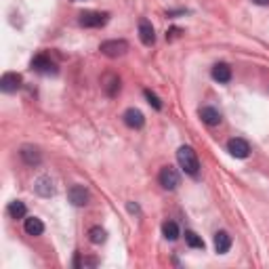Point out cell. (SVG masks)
<instances>
[{"label": "cell", "instance_id": "obj_25", "mask_svg": "<svg viewBox=\"0 0 269 269\" xmlns=\"http://www.w3.org/2000/svg\"><path fill=\"white\" fill-rule=\"evenodd\" d=\"M129 210H131V212H139V208H137V204H129Z\"/></svg>", "mask_w": 269, "mask_h": 269}, {"label": "cell", "instance_id": "obj_19", "mask_svg": "<svg viewBox=\"0 0 269 269\" xmlns=\"http://www.w3.org/2000/svg\"><path fill=\"white\" fill-rule=\"evenodd\" d=\"M6 210H9V215L13 219H23V217H26V204H23L21 200H13Z\"/></svg>", "mask_w": 269, "mask_h": 269}, {"label": "cell", "instance_id": "obj_3", "mask_svg": "<svg viewBox=\"0 0 269 269\" xmlns=\"http://www.w3.org/2000/svg\"><path fill=\"white\" fill-rule=\"evenodd\" d=\"M227 152L232 154L234 158H240V160H244V158H248L250 154V145L246 139H240V137H234L227 141Z\"/></svg>", "mask_w": 269, "mask_h": 269}, {"label": "cell", "instance_id": "obj_24", "mask_svg": "<svg viewBox=\"0 0 269 269\" xmlns=\"http://www.w3.org/2000/svg\"><path fill=\"white\" fill-rule=\"evenodd\" d=\"M255 4H259V6H267L269 4V0H252Z\"/></svg>", "mask_w": 269, "mask_h": 269}, {"label": "cell", "instance_id": "obj_4", "mask_svg": "<svg viewBox=\"0 0 269 269\" xmlns=\"http://www.w3.org/2000/svg\"><path fill=\"white\" fill-rule=\"evenodd\" d=\"M158 181H160V185L164 189L172 192V189H177V185H179V172L172 168V166H164L160 170V175H158Z\"/></svg>", "mask_w": 269, "mask_h": 269}, {"label": "cell", "instance_id": "obj_11", "mask_svg": "<svg viewBox=\"0 0 269 269\" xmlns=\"http://www.w3.org/2000/svg\"><path fill=\"white\" fill-rule=\"evenodd\" d=\"M19 156H21V160L26 162L28 166H38V164H40V160H42L40 152H38L36 147H32V145H23Z\"/></svg>", "mask_w": 269, "mask_h": 269}, {"label": "cell", "instance_id": "obj_16", "mask_svg": "<svg viewBox=\"0 0 269 269\" xmlns=\"http://www.w3.org/2000/svg\"><path fill=\"white\" fill-rule=\"evenodd\" d=\"M23 229H26L28 235H40L44 232V223L38 217H28L26 223H23Z\"/></svg>", "mask_w": 269, "mask_h": 269}, {"label": "cell", "instance_id": "obj_7", "mask_svg": "<svg viewBox=\"0 0 269 269\" xmlns=\"http://www.w3.org/2000/svg\"><path fill=\"white\" fill-rule=\"evenodd\" d=\"M122 118H124V124L129 126V129H143V124H145V116L141 114L137 107H129Z\"/></svg>", "mask_w": 269, "mask_h": 269}, {"label": "cell", "instance_id": "obj_23", "mask_svg": "<svg viewBox=\"0 0 269 269\" xmlns=\"http://www.w3.org/2000/svg\"><path fill=\"white\" fill-rule=\"evenodd\" d=\"M181 34V30L179 28H172L170 32H166V40H172V38H177Z\"/></svg>", "mask_w": 269, "mask_h": 269}, {"label": "cell", "instance_id": "obj_5", "mask_svg": "<svg viewBox=\"0 0 269 269\" xmlns=\"http://www.w3.org/2000/svg\"><path fill=\"white\" fill-rule=\"evenodd\" d=\"M107 13H95V11H89V13H82L80 15V26L82 28H101L107 23Z\"/></svg>", "mask_w": 269, "mask_h": 269}, {"label": "cell", "instance_id": "obj_1", "mask_svg": "<svg viewBox=\"0 0 269 269\" xmlns=\"http://www.w3.org/2000/svg\"><path fill=\"white\" fill-rule=\"evenodd\" d=\"M177 162H179L181 168H183L185 175L198 177V172H200V162H198V156H196V152H194V147H189V145L179 147Z\"/></svg>", "mask_w": 269, "mask_h": 269}, {"label": "cell", "instance_id": "obj_17", "mask_svg": "<svg viewBox=\"0 0 269 269\" xmlns=\"http://www.w3.org/2000/svg\"><path fill=\"white\" fill-rule=\"evenodd\" d=\"M162 234H164L166 240L175 242L179 238V225L175 223V221H164V223H162Z\"/></svg>", "mask_w": 269, "mask_h": 269}, {"label": "cell", "instance_id": "obj_22", "mask_svg": "<svg viewBox=\"0 0 269 269\" xmlns=\"http://www.w3.org/2000/svg\"><path fill=\"white\" fill-rule=\"evenodd\" d=\"M143 95H145L147 103H149V105H152L154 109H162V101H160V99H158V95H156V93H152V91H149V89H145V91H143Z\"/></svg>", "mask_w": 269, "mask_h": 269}, {"label": "cell", "instance_id": "obj_18", "mask_svg": "<svg viewBox=\"0 0 269 269\" xmlns=\"http://www.w3.org/2000/svg\"><path fill=\"white\" fill-rule=\"evenodd\" d=\"M103 89H105V95H107V97H116L118 91H120V78H116V76H107V78H105Z\"/></svg>", "mask_w": 269, "mask_h": 269}, {"label": "cell", "instance_id": "obj_13", "mask_svg": "<svg viewBox=\"0 0 269 269\" xmlns=\"http://www.w3.org/2000/svg\"><path fill=\"white\" fill-rule=\"evenodd\" d=\"M34 189H36V194L42 196V198H51V196H55V187H53L51 177H40V179H36Z\"/></svg>", "mask_w": 269, "mask_h": 269}, {"label": "cell", "instance_id": "obj_15", "mask_svg": "<svg viewBox=\"0 0 269 269\" xmlns=\"http://www.w3.org/2000/svg\"><path fill=\"white\" fill-rule=\"evenodd\" d=\"M212 78L219 82V84H225L232 80V67L227 66V63H217L215 67H212Z\"/></svg>", "mask_w": 269, "mask_h": 269}, {"label": "cell", "instance_id": "obj_2", "mask_svg": "<svg viewBox=\"0 0 269 269\" xmlns=\"http://www.w3.org/2000/svg\"><path fill=\"white\" fill-rule=\"evenodd\" d=\"M99 51L105 55V57H122V55L129 51V42L126 40H105V42H101L99 46Z\"/></svg>", "mask_w": 269, "mask_h": 269}, {"label": "cell", "instance_id": "obj_6", "mask_svg": "<svg viewBox=\"0 0 269 269\" xmlns=\"http://www.w3.org/2000/svg\"><path fill=\"white\" fill-rule=\"evenodd\" d=\"M67 198L74 206H86L89 204V192H86L84 185H72L67 192Z\"/></svg>", "mask_w": 269, "mask_h": 269}, {"label": "cell", "instance_id": "obj_20", "mask_svg": "<svg viewBox=\"0 0 269 269\" xmlns=\"http://www.w3.org/2000/svg\"><path fill=\"white\" fill-rule=\"evenodd\" d=\"M89 240H91L93 244H103V242L107 240L105 229H103V227H99V225L91 227V232H89Z\"/></svg>", "mask_w": 269, "mask_h": 269}, {"label": "cell", "instance_id": "obj_12", "mask_svg": "<svg viewBox=\"0 0 269 269\" xmlns=\"http://www.w3.org/2000/svg\"><path fill=\"white\" fill-rule=\"evenodd\" d=\"M200 118H202V122L208 124V126H219L221 120H223V118H221V112H219V109L210 107V105H206V107L200 109Z\"/></svg>", "mask_w": 269, "mask_h": 269}, {"label": "cell", "instance_id": "obj_21", "mask_svg": "<svg viewBox=\"0 0 269 269\" xmlns=\"http://www.w3.org/2000/svg\"><path fill=\"white\" fill-rule=\"evenodd\" d=\"M185 242H187V246L204 250V240H202V238H200V235H198L196 232H192V229H187V232H185Z\"/></svg>", "mask_w": 269, "mask_h": 269}, {"label": "cell", "instance_id": "obj_8", "mask_svg": "<svg viewBox=\"0 0 269 269\" xmlns=\"http://www.w3.org/2000/svg\"><path fill=\"white\" fill-rule=\"evenodd\" d=\"M139 38L141 42L145 46H154L156 44V32H154V26L149 23L147 19H141L139 21Z\"/></svg>", "mask_w": 269, "mask_h": 269}, {"label": "cell", "instance_id": "obj_14", "mask_svg": "<svg viewBox=\"0 0 269 269\" xmlns=\"http://www.w3.org/2000/svg\"><path fill=\"white\" fill-rule=\"evenodd\" d=\"M229 248H232V235L227 232H217L215 234V250L219 255H225V252H229Z\"/></svg>", "mask_w": 269, "mask_h": 269}, {"label": "cell", "instance_id": "obj_9", "mask_svg": "<svg viewBox=\"0 0 269 269\" xmlns=\"http://www.w3.org/2000/svg\"><path fill=\"white\" fill-rule=\"evenodd\" d=\"M21 86V76L15 74V72H6L2 76V80H0V89L2 93H17Z\"/></svg>", "mask_w": 269, "mask_h": 269}, {"label": "cell", "instance_id": "obj_10", "mask_svg": "<svg viewBox=\"0 0 269 269\" xmlns=\"http://www.w3.org/2000/svg\"><path fill=\"white\" fill-rule=\"evenodd\" d=\"M32 69H36V72L40 74H55L57 69H55V63L46 57V55H36L34 59H32Z\"/></svg>", "mask_w": 269, "mask_h": 269}]
</instances>
